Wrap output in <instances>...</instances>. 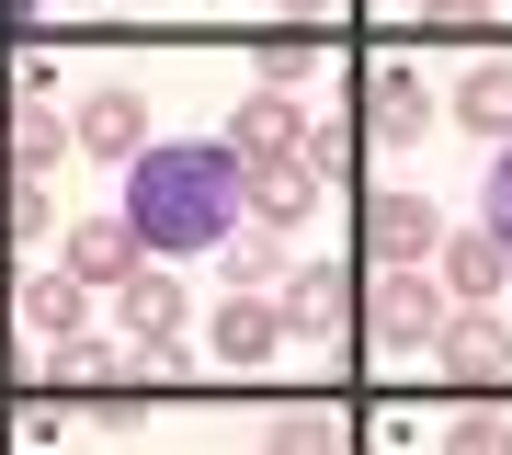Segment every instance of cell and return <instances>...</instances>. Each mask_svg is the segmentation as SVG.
Segmentation results:
<instances>
[{
  "mask_svg": "<svg viewBox=\"0 0 512 455\" xmlns=\"http://www.w3.org/2000/svg\"><path fill=\"white\" fill-rule=\"evenodd\" d=\"M239 217H251V171H239L228 137H148L126 160V228L148 239V262L228 251Z\"/></svg>",
  "mask_w": 512,
  "mask_h": 455,
  "instance_id": "cell-1",
  "label": "cell"
},
{
  "mask_svg": "<svg viewBox=\"0 0 512 455\" xmlns=\"http://www.w3.org/2000/svg\"><path fill=\"white\" fill-rule=\"evenodd\" d=\"M444 319H456V285H444L433 262H376L365 273V330H376L387 353H433Z\"/></svg>",
  "mask_w": 512,
  "mask_h": 455,
  "instance_id": "cell-2",
  "label": "cell"
},
{
  "mask_svg": "<svg viewBox=\"0 0 512 455\" xmlns=\"http://www.w3.org/2000/svg\"><path fill=\"white\" fill-rule=\"evenodd\" d=\"M274 308H285V342H342V330L365 319V273L353 262H285Z\"/></svg>",
  "mask_w": 512,
  "mask_h": 455,
  "instance_id": "cell-3",
  "label": "cell"
},
{
  "mask_svg": "<svg viewBox=\"0 0 512 455\" xmlns=\"http://www.w3.org/2000/svg\"><path fill=\"white\" fill-rule=\"evenodd\" d=\"M69 137L92 148V160L126 171L137 148H148V91L137 80H80V103H69Z\"/></svg>",
  "mask_w": 512,
  "mask_h": 455,
  "instance_id": "cell-4",
  "label": "cell"
},
{
  "mask_svg": "<svg viewBox=\"0 0 512 455\" xmlns=\"http://www.w3.org/2000/svg\"><path fill=\"white\" fill-rule=\"evenodd\" d=\"M433 364H444L456 387H501V376H512V330H501V296H456V319H444Z\"/></svg>",
  "mask_w": 512,
  "mask_h": 455,
  "instance_id": "cell-5",
  "label": "cell"
},
{
  "mask_svg": "<svg viewBox=\"0 0 512 455\" xmlns=\"http://www.w3.org/2000/svg\"><path fill=\"white\" fill-rule=\"evenodd\" d=\"M0 308H12L23 319V342H80V330H92V285H80V273L69 262H57V273H12V285H0Z\"/></svg>",
  "mask_w": 512,
  "mask_h": 455,
  "instance_id": "cell-6",
  "label": "cell"
},
{
  "mask_svg": "<svg viewBox=\"0 0 512 455\" xmlns=\"http://www.w3.org/2000/svg\"><path fill=\"white\" fill-rule=\"evenodd\" d=\"M308 126H319V114L296 103L285 80H262L251 103H228V148H239V171H262V160H296V148H308Z\"/></svg>",
  "mask_w": 512,
  "mask_h": 455,
  "instance_id": "cell-7",
  "label": "cell"
},
{
  "mask_svg": "<svg viewBox=\"0 0 512 455\" xmlns=\"http://www.w3.org/2000/svg\"><path fill=\"white\" fill-rule=\"evenodd\" d=\"M433 126H444V103L421 91V69H410V57L365 69V137H376V148H421Z\"/></svg>",
  "mask_w": 512,
  "mask_h": 455,
  "instance_id": "cell-8",
  "label": "cell"
},
{
  "mask_svg": "<svg viewBox=\"0 0 512 455\" xmlns=\"http://www.w3.org/2000/svg\"><path fill=\"white\" fill-rule=\"evenodd\" d=\"M69 148H80V137H69V114H57L46 80H23L12 103H0V171H57Z\"/></svg>",
  "mask_w": 512,
  "mask_h": 455,
  "instance_id": "cell-9",
  "label": "cell"
},
{
  "mask_svg": "<svg viewBox=\"0 0 512 455\" xmlns=\"http://www.w3.org/2000/svg\"><path fill=\"white\" fill-rule=\"evenodd\" d=\"M365 251H376V262H433V251H444L433 194H410V182H376V194H365Z\"/></svg>",
  "mask_w": 512,
  "mask_h": 455,
  "instance_id": "cell-10",
  "label": "cell"
},
{
  "mask_svg": "<svg viewBox=\"0 0 512 455\" xmlns=\"http://www.w3.org/2000/svg\"><path fill=\"white\" fill-rule=\"evenodd\" d=\"M114 308H126V342H137V364H148V376H171V342H183V285L137 262L126 285H114Z\"/></svg>",
  "mask_w": 512,
  "mask_h": 455,
  "instance_id": "cell-11",
  "label": "cell"
},
{
  "mask_svg": "<svg viewBox=\"0 0 512 455\" xmlns=\"http://www.w3.org/2000/svg\"><path fill=\"white\" fill-rule=\"evenodd\" d=\"M57 262H69V273H80V285H126V273L148 262V239H137L126 217H80L69 239H57Z\"/></svg>",
  "mask_w": 512,
  "mask_h": 455,
  "instance_id": "cell-12",
  "label": "cell"
},
{
  "mask_svg": "<svg viewBox=\"0 0 512 455\" xmlns=\"http://www.w3.org/2000/svg\"><path fill=\"white\" fill-rule=\"evenodd\" d=\"M274 342H285L274 285H228V308H217V364H262Z\"/></svg>",
  "mask_w": 512,
  "mask_h": 455,
  "instance_id": "cell-13",
  "label": "cell"
},
{
  "mask_svg": "<svg viewBox=\"0 0 512 455\" xmlns=\"http://www.w3.org/2000/svg\"><path fill=\"white\" fill-rule=\"evenodd\" d=\"M319 194H330V171L308 160V148H296V160H262V171H251V217H262V228H296Z\"/></svg>",
  "mask_w": 512,
  "mask_h": 455,
  "instance_id": "cell-14",
  "label": "cell"
},
{
  "mask_svg": "<svg viewBox=\"0 0 512 455\" xmlns=\"http://www.w3.org/2000/svg\"><path fill=\"white\" fill-rule=\"evenodd\" d=\"M444 114H456L467 137H490V148H501V137H512V57H478V69L456 80V103H444Z\"/></svg>",
  "mask_w": 512,
  "mask_h": 455,
  "instance_id": "cell-15",
  "label": "cell"
},
{
  "mask_svg": "<svg viewBox=\"0 0 512 455\" xmlns=\"http://www.w3.org/2000/svg\"><path fill=\"white\" fill-rule=\"evenodd\" d=\"M501 228L490 217H478V228H456V239H444V251H433V273H444V285H456V296H501Z\"/></svg>",
  "mask_w": 512,
  "mask_h": 455,
  "instance_id": "cell-16",
  "label": "cell"
},
{
  "mask_svg": "<svg viewBox=\"0 0 512 455\" xmlns=\"http://www.w3.org/2000/svg\"><path fill=\"white\" fill-rule=\"evenodd\" d=\"M285 228H262V217H239L228 228V285H285V251H274Z\"/></svg>",
  "mask_w": 512,
  "mask_h": 455,
  "instance_id": "cell-17",
  "label": "cell"
},
{
  "mask_svg": "<svg viewBox=\"0 0 512 455\" xmlns=\"http://www.w3.org/2000/svg\"><path fill=\"white\" fill-rule=\"evenodd\" d=\"M444 444H456V455H490V444H512V410L501 399H467L456 421H444Z\"/></svg>",
  "mask_w": 512,
  "mask_h": 455,
  "instance_id": "cell-18",
  "label": "cell"
},
{
  "mask_svg": "<svg viewBox=\"0 0 512 455\" xmlns=\"http://www.w3.org/2000/svg\"><path fill=\"white\" fill-rule=\"evenodd\" d=\"M262 80H285V91H308V80H319V35H308V23L262 46Z\"/></svg>",
  "mask_w": 512,
  "mask_h": 455,
  "instance_id": "cell-19",
  "label": "cell"
},
{
  "mask_svg": "<svg viewBox=\"0 0 512 455\" xmlns=\"http://www.w3.org/2000/svg\"><path fill=\"white\" fill-rule=\"evenodd\" d=\"M330 433H342L330 410H274V444H330Z\"/></svg>",
  "mask_w": 512,
  "mask_h": 455,
  "instance_id": "cell-20",
  "label": "cell"
},
{
  "mask_svg": "<svg viewBox=\"0 0 512 455\" xmlns=\"http://www.w3.org/2000/svg\"><path fill=\"white\" fill-rule=\"evenodd\" d=\"M490 228H501V251H512V137H501V160H490Z\"/></svg>",
  "mask_w": 512,
  "mask_h": 455,
  "instance_id": "cell-21",
  "label": "cell"
},
{
  "mask_svg": "<svg viewBox=\"0 0 512 455\" xmlns=\"http://www.w3.org/2000/svg\"><path fill=\"white\" fill-rule=\"evenodd\" d=\"M421 23L433 35H478V0H421Z\"/></svg>",
  "mask_w": 512,
  "mask_h": 455,
  "instance_id": "cell-22",
  "label": "cell"
},
{
  "mask_svg": "<svg viewBox=\"0 0 512 455\" xmlns=\"http://www.w3.org/2000/svg\"><path fill=\"white\" fill-rule=\"evenodd\" d=\"M274 12H285V23H319V12H342V0H274Z\"/></svg>",
  "mask_w": 512,
  "mask_h": 455,
  "instance_id": "cell-23",
  "label": "cell"
},
{
  "mask_svg": "<svg viewBox=\"0 0 512 455\" xmlns=\"http://www.w3.org/2000/svg\"><path fill=\"white\" fill-rule=\"evenodd\" d=\"M0 285H12V273H0Z\"/></svg>",
  "mask_w": 512,
  "mask_h": 455,
  "instance_id": "cell-24",
  "label": "cell"
}]
</instances>
